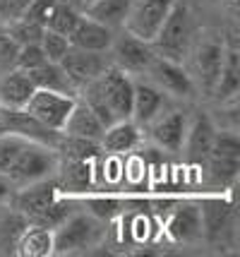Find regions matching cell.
I'll return each instance as SVG.
<instances>
[{"label": "cell", "instance_id": "1", "mask_svg": "<svg viewBox=\"0 0 240 257\" xmlns=\"http://www.w3.org/2000/svg\"><path fill=\"white\" fill-rule=\"evenodd\" d=\"M190 36H192V24H190V10L185 3H173L171 12L166 15V20L161 24V29L156 32V36L149 41L154 56L168 58L180 63L187 53L190 46Z\"/></svg>", "mask_w": 240, "mask_h": 257}, {"label": "cell", "instance_id": "2", "mask_svg": "<svg viewBox=\"0 0 240 257\" xmlns=\"http://www.w3.org/2000/svg\"><path fill=\"white\" fill-rule=\"evenodd\" d=\"M53 171H56L53 147L39 145V142H27L5 173L15 185H29V183L48 178Z\"/></svg>", "mask_w": 240, "mask_h": 257}, {"label": "cell", "instance_id": "3", "mask_svg": "<svg viewBox=\"0 0 240 257\" xmlns=\"http://www.w3.org/2000/svg\"><path fill=\"white\" fill-rule=\"evenodd\" d=\"M75 96L72 94H63V91H51V89H34V94L29 96L24 111H29L36 120L63 133V127L68 123L70 113L75 108Z\"/></svg>", "mask_w": 240, "mask_h": 257}, {"label": "cell", "instance_id": "4", "mask_svg": "<svg viewBox=\"0 0 240 257\" xmlns=\"http://www.w3.org/2000/svg\"><path fill=\"white\" fill-rule=\"evenodd\" d=\"M101 235V228L92 216L84 214H70L63 224L53 231V252L68 255L84 247H92Z\"/></svg>", "mask_w": 240, "mask_h": 257}, {"label": "cell", "instance_id": "5", "mask_svg": "<svg viewBox=\"0 0 240 257\" xmlns=\"http://www.w3.org/2000/svg\"><path fill=\"white\" fill-rule=\"evenodd\" d=\"M94 84L101 94V99L106 101V106L115 115V120H127L132 113V94H135V84L127 77V72H123L120 67L108 65L101 77L94 79Z\"/></svg>", "mask_w": 240, "mask_h": 257}, {"label": "cell", "instance_id": "6", "mask_svg": "<svg viewBox=\"0 0 240 257\" xmlns=\"http://www.w3.org/2000/svg\"><path fill=\"white\" fill-rule=\"evenodd\" d=\"M173 3L175 0H135V5L130 8L125 22H123L125 32L142 41H151L161 29L166 15L171 12Z\"/></svg>", "mask_w": 240, "mask_h": 257}, {"label": "cell", "instance_id": "7", "mask_svg": "<svg viewBox=\"0 0 240 257\" xmlns=\"http://www.w3.org/2000/svg\"><path fill=\"white\" fill-rule=\"evenodd\" d=\"M0 118H3V133H12L20 135L29 142H39V145H46L56 149L63 133L51 130L41 120H36L34 115L24 108H0Z\"/></svg>", "mask_w": 240, "mask_h": 257}, {"label": "cell", "instance_id": "8", "mask_svg": "<svg viewBox=\"0 0 240 257\" xmlns=\"http://www.w3.org/2000/svg\"><path fill=\"white\" fill-rule=\"evenodd\" d=\"M63 70L68 72L75 87H84L94 79L103 75V70L108 67V60L103 56V51H84V48H75L70 46L65 58L60 60Z\"/></svg>", "mask_w": 240, "mask_h": 257}, {"label": "cell", "instance_id": "9", "mask_svg": "<svg viewBox=\"0 0 240 257\" xmlns=\"http://www.w3.org/2000/svg\"><path fill=\"white\" fill-rule=\"evenodd\" d=\"M147 72L151 75V79L156 82V87L161 91H168L173 96H192L194 94V84L190 75L175 60L154 56L151 65L147 67Z\"/></svg>", "mask_w": 240, "mask_h": 257}, {"label": "cell", "instance_id": "10", "mask_svg": "<svg viewBox=\"0 0 240 257\" xmlns=\"http://www.w3.org/2000/svg\"><path fill=\"white\" fill-rule=\"evenodd\" d=\"M113 46V60L123 72H147V67L154 60V51L149 41H142L132 34L120 36Z\"/></svg>", "mask_w": 240, "mask_h": 257}, {"label": "cell", "instance_id": "11", "mask_svg": "<svg viewBox=\"0 0 240 257\" xmlns=\"http://www.w3.org/2000/svg\"><path fill=\"white\" fill-rule=\"evenodd\" d=\"M58 197V183L53 180H36V183H29L24 190H20L17 195H12V204L20 214L27 216V221H32L34 216L46 209L51 202Z\"/></svg>", "mask_w": 240, "mask_h": 257}, {"label": "cell", "instance_id": "12", "mask_svg": "<svg viewBox=\"0 0 240 257\" xmlns=\"http://www.w3.org/2000/svg\"><path fill=\"white\" fill-rule=\"evenodd\" d=\"M70 46L75 48H84V51H108L111 44H113V32L111 27L92 20L89 15L87 17H80V22L75 24V29L70 32L68 36Z\"/></svg>", "mask_w": 240, "mask_h": 257}, {"label": "cell", "instance_id": "13", "mask_svg": "<svg viewBox=\"0 0 240 257\" xmlns=\"http://www.w3.org/2000/svg\"><path fill=\"white\" fill-rule=\"evenodd\" d=\"M34 89L36 87L32 77L20 67L3 72L0 75V108H24Z\"/></svg>", "mask_w": 240, "mask_h": 257}, {"label": "cell", "instance_id": "14", "mask_svg": "<svg viewBox=\"0 0 240 257\" xmlns=\"http://www.w3.org/2000/svg\"><path fill=\"white\" fill-rule=\"evenodd\" d=\"M202 233L206 240L218 243L233 228V207L223 200H206L202 207Z\"/></svg>", "mask_w": 240, "mask_h": 257}, {"label": "cell", "instance_id": "15", "mask_svg": "<svg viewBox=\"0 0 240 257\" xmlns=\"http://www.w3.org/2000/svg\"><path fill=\"white\" fill-rule=\"evenodd\" d=\"M166 228H168L173 240H180V243H192L197 238H202V212H199V207L180 204L168 216Z\"/></svg>", "mask_w": 240, "mask_h": 257}, {"label": "cell", "instance_id": "16", "mask_svg": "<svg viewBox=\"0 0 240 257\" xmlns=\"http://www.w3.org/2000/svg\"><path fill=\"white\" fill-rule=\"evenodd\" d=\"M185 130H187L185 115L180 111H171L168 115H161L159 120L151 125V137L161 149L180 152L185 142Z\"/></svg>", "mask_w": 240, "mask_h": 257}, {"label": "cell", "instance_id": "17", "mask_svg": "<svg viewBox=\"0 0 240 257\" xmlns=\"http://www.w3.org/2000/svg\"><path fill=\"white\" fill-rule=\"evenodd\" d=\"M163 91L151 84H135V94H132V113L130 120L135 125H149L156 120V115L163 108Z\"/></svg>", "mask_w": 240, "mask_h": 257}, {"label": "cell", "instance_id": "18", "mask_svg": "<svg viewBox=\"0 0 240 257\" xmlns=\"http://www.w3.org/2000/svg\"><path fill=\"white\" fill-rule=\"evenodd\" d=\"M214 123L209 120V115L204 113H199V115H194V120L187 125V130H185V152H187V157L192 159V161H202L206 159L209 154V149H211V142H214Z\"/></svg>", "mask_w": 240, "mask_h": 257}, {"label": "cell", "instance_id": "19", "mask_svg": "<svg viewBox=\"0 0 240 257\" xmlns=\"http://www.w3.org/2000/svg\"><path fill=\"white\" fill-rule=\"evenodd\" d=\"M223 53H226V48L216 39H206V41L197 46L194 65H197V72H199L206 89H214V84H216V77L221 72V63H223Z\"/></svg>", "mask_w": 240, "mask_h": 257}, {"label": "cell", "instance_id": "20", "mask_svg": "<svg viewBox=\"0 0 240 257\" xmlns=\"http://www.w3.org/2000/svg\"><path fill=\"white\" fill-rule=\"evenodd\" d=\"M63 135H72V137H87V140H101L103 125L101 120L94 115V111L84 103L82 99L75 101V108L70 113L68 123L63 127Z\"/></svg>", "mask_w": 240, "mask_h": 257}, {"label": "cell", "instance_id": "21", "mask_svg": "<svg viewBox=\"0 0 240 257\" xmlns=\"http://www.w3.org/2000/svg\"><path fill=\"white\" fill-rule=\"evenodd\" d=\"M139 142V125H135L130 118L127 120H115L108 125L101 135L103 149H108L111 154H125L132 152Z\"/></svg>", "mask_w": 240, "mask_h": 257}, {"label": "cell", "instance_id": "22", "mask_svg": "<svg viewBox=\"0 0 240 257\" xmlns=\"http://www.w3.org/2000/svg\"><path fill=\"white\" fill-rule=\"evenodd\" d=\"M27 75L32 77L36 89L63 91V94H75V89H77V87L72 84V79L68 77V72L63 70L60 63H51V60H46V63H41L39 67L29 70Z\"/></svg>", "mask_w": 240, "mask_h": 257}, {"label": "cell", "instance_id": "23", "mask_svg": "<svg viewBox=\"0 0 240 257\" xmlns=\"http://www.w3.org/2000/svg\"><path fill=\"white\" fill-rule=\"evenodd\" d=\"M17 252L24 257H46L53 255V231L44 226L29 224L17 240Z\"/></svg>", "mask_w": 240, "mask_h": 257}, {"label": "cell", "instance_id": "24", "mask_svg": "<svg viewBox=\"0 0 240 257\" xmlns=\"http://www.w3.org/2000/svg\"><path fill=\"white\" fill-rule=\"evenodd\" d=\"M240 89V56L235 48H226L223 53V63H221V72L216 77L214 91L221 101L233 99Z\"/></svg>", "mask_w": 240, "mask_h": 257}, {"label": "cell", "instance_id": "25", "mask_svg": "<svg viewBox=\"0 0 240 257\" xmlns=\"http://www.w3.org/2000/svg\"><path fill=\"white\" fill-rule=\"evenodd\" d=\"M132 5H135V0H94L87 5V15L113 29V27H120L125 22Z\"/></svg>", "mask_w": 240, "mask_h": 257}, {"label": "cell", "instance_id": "26", "mask_svg": "<svg viewBox=\"0 0 240 257\" xmlns=\"http://www.w3.org/2000/svg\"><path fill=\"white\" fill-rule=\"evenodd\" d=\"M92 164L84 159H68L63 168V188L70 192H84L92 185Z\"/></svg>", "mask_w": 240, "mask_h": 257}, {"label": "cell", "instance_id": "27", "mask_svg": "<svg viewBox=\"0 0 240 257\" xmlns=\"http://www.w3.org/2000/svg\"><path fill=\"white\" fill-rule=\"evenodd\" d=\"M29 226L27 216L20 214L17 209L0 214V247H15L22 231Z\"/></svg>", "mask_w": 240, "mask_h": 257}, {"label": "cell", "instance_id": "28", "mask_svg": "<svg viewBox=\"0 0 240 257\" xmlns=\"http://www.w3.org/2000/svg\"><path fill=\"white\" fill-rule=\"evenodd\" d=\"M70 214H72V204H70L68 200H63V197H56V200L48 204L44 212L39 214V216H34L29 224L34 226H44V228H51V231H56L58 226L63 224L65 219H68Z\"/></svg>", "mask_w": 240, "mask_h": 257}, {"label": "cell", "instance_id": "29", "mask_svg": "<svg viewBox=\"0 0 240 257\" xmlns=\"http://www.w3.org/2000/svg\"><path fill=\"white\" fill-rule=\"evenodd\" d=\"M80 17L82 15H80L77 8H72V5L63 3V0H58L56 10H53V15H51V20L46 22V29L63 34V36H70V32L75 29V24L80 22Z\"/></svg>", "mask_w": 240, "mask_h": 257}, {"label": "cell", "instance_id": "30", "mask_svg": "<svg viewBox=\"0 0 240 257\" xmlns=\"http://www.w3.org/2000/svg\"><path fill=\"white\" fill-rule=\"evenodd\" d=\"M58 147L65 152L68 159H84V161H92V159L99 154V142H96V140H87V137L65 135V137H60Z\"/></svg>", "mask_w": 240, "mask_h": 257}, {"label": "cell", "instance_id": "31", "mask_svg": "<svg viewBox=\"0 0 240 257\" xmlns=\"http://www.w3.org/2000/svg\"><path fill=\"white\" fill-rule=\"evenodd\" d=\"M44 24L32 22L27 17H20L15 22L8 24V34L17 41V46H27V44H41V36H44Z\"/></svg>", "mask_w": 240, "mask_h": 257}, {"label": "cell", "instance_id": "32", "mask_svg": "<svg viewBox=\"0 0 240 257\" xmlns=\"http://www.w3.org/2000/svg\"><path fill=\"white\" fill-rule=\"evenodd\" d=\"M209 159V176L216 185H228L235 180L240 171V159H218V157H206Z\"/></svg>", "mask_w": 240, "mask_h": 257}, {"label": "cell", "instance_id": "33", "mask_svg": "<svg viewBox=\"0 0 240 257\" xmlns=\"http://www.w3.org/2000/svg\"><path fill=\"white\" fill-rule=\"evenodd\" d=\"M41 48H44L46 60H51V63H60V60L65 58V53H68L70 41H68V36H63V34L51 32V29H44V36H41Z\"/></svg>", "mask_w": 240, "mask_h": 257}, {"label": "cell", "instance_id": "34", "mask_svg": "<svg viewBox=\"0 0 240 257\" xmlns=\"http://www.w3.org/2000/svg\"><path fill=\"white\" fill-rule=\"evenodd\" d=\"M206 157H218V159H240V140L233 133H216L214 142Z\"/></svg>", "mask_w": 240, "mask_h": 257}, {"label": "cell", "instance_id": "35", "mask_svg": "<svg viewBox=\"0 0 240 257\" xmlns=\"http://www.w3.org/2000/svg\"><path fill=\"white\" fill-rule=\"evenodd\" d=\"M29 140H24L20 135H12V133H0V171L5 173L10 164L17 159V154L22 152V147L27 145Z\"/></svg>", "mask_w": 240, "mask_h": 257}, {"label": "cell", "instance_id": "36", "mask_svg": "<svg viewBox=\"0 0 240 257\" xmlns=\"http://www.w3.org/2000/svg\"><path fill=\"white\" fill-rule=\"evenodd\" d=\"M41 63H46V56H44V48H41V44L20 46V51H17V67H20V70L29 72V70L39 67Z\"/></svg>", "mask_w": 240, "mask_h": 257}, {"label": "cell", "instance_id": "37", "mask_svg": "<svg viewBox=\"0 0 240 257\" xmlns=\"http://www.w3.org/2000/svg\"><path fill=\"white\" fill-rule=\"evenodd\" d=\"M17 51L20 46L8 32H0V75L17 67Z\"/></svg>", "mask_w": 240, "mask_h": 257}, {"label": "cell", "instance_id": "38", "mask_svg": "<svg viewBox=\"0 0 240 257\" xmlns=\"http://www.w3.org/2000/svg\"><path fill=\"white\" fill-rule=\"evenodd\" d=\"M58 0H32L29 3V8L24 10L22 17H27V20H32V22H39L46 27V22L51 20V15H53V10H56Z\"/></svg>", "mask_w": 240, "mask_h": 257}, {"label": "cell", "instance_id": "39", "mask_svg": "<svg viewBox=\"0 0 240 257\" xmlns=\"http://www.w3.org/2000/svg\"><path fill=\"white\" fill-rule=\"evenodd\" d=\"M87 204H89V212L94 219H113L120 212V202L113 197H92Z\"/></svg>", "mask_w": 240, "mask_h": 257}, {"label": "cell", "instance_id": "40", "mask_svg": "<svg viewBox=\"0 0 240 257\" xmlns=\"http://www.w3.org/2000/svg\"><path fill=\"white\" fill-rule=\"evenodd\" d=\"M32 0H0V22L10 24L15 20H20L24 10L29 8Z\"/></svg>", "mask_w": 240, "mask_h": 257}, {"label": "cell", "instance_id": "41", "mask_svg": "<svg viewBox=\"0 0 240 257\" xmlns=\"http://www.w3.org/2000/svg\"><path fill=\"white\" fill-rule=\"evenodd\" d=\"M149 226L151 224H149V219L144 214H135V216L130 219V235H132V240H137V243L147 240Z\"/></svg>", "mask_w": 240, "mask_h": 257}, {"label": "cell", "instance_id": "42", "mask_svg": "<svg viewBox=\"0 0 240 257\" xmlns=\"http://www.w3.org/2000/svg\"><path fill=\"white\" fill-rule=\"evenodd\" d=\"M103 176H106L108 183H118L120 178H125V164L118 159V154L111 157L106 164H103Z\"/></svg>", "mask_w": 240, "mask_h": 257}, {"label": "cell", "instance_id": "43", "mask_svg": "<svg viewBox=\"0 0 240 257\" xmlns=\"http://www.w3.org/2000/svg\"><path fill=\"white\" fill-rule=\"evenodd\" d=\"M15 183L8 178V173H3L0 171V204H8L12 200V195H15Z\"/></svg>", "mask_w": 240, "mask_h": 257}, {"label": "cell", "instance_id": "44", "mask_svg": "<svg viewBox=\"0 0 240 257\" xmlns=\"http://www.w3.org/2000/svg\"><path fill=\"white\" fill-rule=\"evenodd\" d=\"M63 3H68V5H72V8H77V10H80L82 5H84V0H63Z\"/></svg>", "mask_w": 240, "mask_h": 257}, {"label": "cell", "instance_id": "45", "mask_svg": "<svg viewBox=\"0 0 240 257\" xmlns=\"http://www.w3.org/2000/svg\"><path fill=\"white\" fill-rule=\"evenodd\" d=\"M0 133H3V118H0Z\"/></svg>", "mask_w": 240, "mask_h": 257}, {"label": "cell", "instance_id": "46", "mask_svg": "<svg viewBox=\"0 0 240 257\" xmlns=\"http://www.w3.org/2000/svg\"><path fill=\"white\" fill-rule=\"evenodd\" d=\"M89 3H94V0H84V5H89Z\"/></svg>", "mask_w": 240, "mask_h": 257}]
</instances>
